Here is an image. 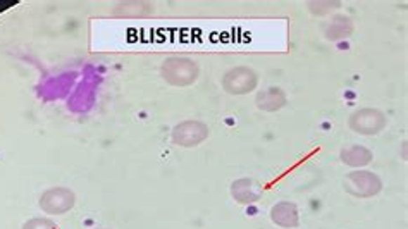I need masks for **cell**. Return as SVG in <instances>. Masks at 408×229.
Wrapping results in <instances>:
<instances>
[{
    "instance_id": "cell-1",
    "label": "cell",
    "mask_w": 408,
    "mask_h": 229,
    "mask_svg": "<svg viewBox=\"0 0 408 229\" xmlns=\"http://www.w3.org/2000/svg\"><path fill=\"white\" fill-rule=\"evenodd\" d=\"M198 64L188 57H171L162 64V76L174 86H188L197 81Z\"/></svg>"
},
{
    "instance_id": "cell-2",
    "label": "cell",
    "mask_w": 408,
    "mask_h": 229,
    "mask_svg": "<svg viewBox=\"0 0 408 229\" xmlns=\"http://www.w3.org/2000/svg\"><path fill=\"white\" fill-rule=\"evenodd\" d=\"M343 188L346 193L357 198H371L376 197L383 190V181L377 174L371 171H352L346 174L345 181H343Z\"/></svg>"
},
{
    "instance_id": "cell-3",
    "label": "cell",
    "mask_w": 408,
    "mask_h": 229,
    "mask_svg": "<svg viewBox=\"0 0 408 229\" xmlns=\"http://www.w3.org/2000/svg\"><path fill=\"white\" fill-rule=\"evenodd\" d=\"M350 128L358 135H377L386 128L388 119L379 109H358L350 116Z\"/></svg>"
},
{
    "instance_id": "cell-4",
    "label": "cell",
    "mask_w": 408,
    "mask_h": 229,
    "mask_svg": "<svg viewBox=\"0 0 408 229\" xmlns=\"http://www.w3.org/2000/svg\"><path fill=\"white\" fill-rule=\"evenodd\" d=\"M257 72L245 66L232 67L223 78V89L230 95H246L257 89Z\"/></svg>"
},
{
    "instance_id": "cell-5",
    "label": "cell",
    "mask_w": 408,
    "mask_h": 229,
    "mask_svg": "<svg viewBox=\"0 0 408 229\" xmlns=\"http://www.w3.org/2000/svg\"><path fill=\"white\" fill-rule=\"evenodd\" d=\"M211 135L209 131V126L202 121L190 119L185 121V123H179L178 126H174L173 129V141L179 147H186L192 148L200 145L202 141H205Z\"/></svg>"
},
{
    "instance_id": "cell-6",
    "label": "cell",
    "mask_w": 408,
    "mask_h": 229,
    "mask_svg": "<svg viewBox=\"0 0 408 229\" xmlns=\"http://www.w3.org/2000/svg\"><path fill=\"white\" fill-rule=\"evenodd\" d=\"M76 204L74 193L70 188H62V186H57V188L47 190L40 197V207L41 211L51 214V216H60V214L70 212Z\"/></svg>"
},
{
    "instance_id": "cell-7",
    "label": "cell",
    "mask_w": 408,
    "mask_h": 229,
    "mask_svg": "<svg viewBox=\"0 0 408 229\" xmlns=\"http://www.w3.org/2000/svg\"><path fill=\"white\" fill-rule=\"evenodd\" d=\"M231 195L238 204H255L264 195V186L254 178H243L236 179L231 185Z\"/></svg>"
},
{
    "instance_id": "cell-8",
    "label": "cell",
    "mask_w": 408,
    "mask_h": 229,
    "mask_svg": "<svg viewBox=\"0 0 408 229\" xmlns=\"http://www.w3.org/2000/svg\"><path fill=\"white\" fill-rule=\"evenodd\" d=\"M270 219L276 226L281 228H296L300 223V214L293 202H279L270 209Z\"/></svg>"
},
{
    "instance_id": "cell-9",
    "label": "cell",
    "mask_w": 408,
    "mask_h": 229,
    "mask_svg": "<svg viewBox=\"0 0 408 229\" xmlns=\"http://www.w3.org/2000/svg\"><path fill=\"white\" fill-rule=\"evenodd\" d=\"M257 105L265 112H276L286 105V93L281 89H267L257 95Z\"/></svg>"
},
{
    "instance_id": "cell-10",
    "label": "cell",
    "mask_w": 408,
    "mask_h": 229,
    "mask_svg": "<svg viewBox=\"0 0 408 229\" xmlns=\"http://www.w3.org/2000/svg\"><path fill=\"white\" fill-rule=\"evenodd\" d=\"M374 154L367 147L362 145H350L341 150V160L350 167H364L371 164Z\"/></svg>"
},
{
    "instance_id": "cell-11",
    "label": "cell",
    "mask_w": 408,
    "mask_h": 229,
    "mask_svg": "<svg viewBox=\"0 0 408 229\" xmlns=\"http://www.w3.org/2000/svg\"><path fill=\"white\" fill-rule=\"evenodd\" d=\"M148 4L145 2H126V4H121L119 7L116 9V16H147V14L142 13V7H147Z\"/></svg>"
},
{
    "instance_id": "cell-12",
    "label": "cell",
    "mask_w": 408,
    "mask_h": 229,
    "mask_svg": "<svg viewBox=\"0 0 408 229\" xmlns=\"http://www.w3.org/2000/svg\"><path fill=\"white\" fill-rule=\"evenodd\" d=\"M22 229H57L55 223L47 217H35V219H29L22 224Z\"/></svg>"
}]
</instances>
